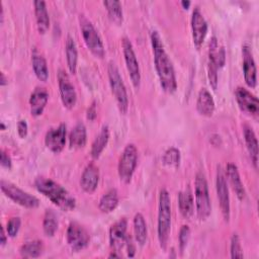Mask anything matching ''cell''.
Segmentation results:
<instances>
[{
	"label": "cell",
	"mask_w": 259,
	"mask_h": 259,
	"mask_svg": "<svg viewBox=\"0 0 259 259\" xmlns=\"http://www.w3.org/2000/svg\"><path fill=\"white\" fill-rule=\"evenodd\" d=\"M196 109L201 115L204 116H211L214 111V100L210 92L205 88H201L198 92Z\"/></svg>",
	"instance_id": "cell-20"
},
{
	"label": "cell",
	"mask_w": 259,
	"mask_h": 259,
	"mask_svg": "<svg viewBox=\"0 0 259 259\" xmlns=\"http://www.w3.org/2000/svg\"><path fill=\"white\" fill-rule=\"evenodd\" d=\"M243 56V72L244 78L247 85L251 88H254L257 84V70L255 61L252 56V52L248 46H243L242 48Z\"/></svg>",
	"instance_id": "cell-16"
},
{
	"label": "cell",
	"mask_w": 259,
	"mask_h": 259,
	"mask_svg": "<svg viewBox=\"0 0 259 259\" xmlns=\"http://www.w3.org/2000/svg\"><path fill=\"white\" fill-rule=\"evenodd\" d=\"M108 79L112 94L115 97L117 106L121 113H125L128 108V96L126 88L122 81V78L119 74V71L114 63L110 62L108 65Z\"/></svg>",
	"instance_id": "cell-5"
},
{
	"label": "cell",
	"mask_w": 259,
	"mask_h": 259,
	"mask_svg": "<svg viewBox=\"0 0 259 259\" xmlns=\"http://www.w3.org/2000/svg\"><path fill=\"white\" fill-rule=\"evenodd\" d=\"M42 228L48 237H53L58 230V218L52 209H47L44 218Z\"/></svg>",
	"instance_id": "cell-34"
},
{
	"label": "cell",
	"mask_w": 259,
	"mask_h": 259,
	"mask_svg": "<svg viewBox=\"0 0 259 259\" xmlns=\"http://www.w3.org/2000/svg\"><path fill=\"white\" fill-rule=\"evenodd\" d=\"M67 127L65 123L59 124L57 127L50 128L45 137V144L48 149L54 153H60L66 144Z\"/></svg>",
	"instance_id": "cell-14"
},
{
	"label": "cell",
	"mask_w": 259,
	"mask_h": 259,
	"mask_svg": "<svg viewBox=\"0 0 259 259\" xmlns=\"http://www.w3.org/2000/svg\"><path fill=\"white\" fill-rule=\"evenodd\" d=\"M218 70L219 68L213 65L211 62L208 61L207 63V76L209 80V84L212 87V89H217L218 87Z\"/></svg>",
	"instance_id": "cell-39"
},
{
	"label": "cell",
	"mask_w": 259,
	"mask_h": 259,
	"mask_svg": "<svg viewBox=\"0 0 259 259\" xmlns=\"http://www.w3.org/2000/svg\"><path fill=\"white\" fill-rule=\"evenodd\" d=\"M191 30L194 46L199 49L207 32V23L198 6H195L191 15Z\"/></svg>",
	"instance_id": "cell-13"
},
{
	"label": "cell",
	"mask_w": 259,
	"mask_h": 259,
	"mask_svg": "<svg viewBox=\"0 0 259 259\" xmlns=\"http://www.w3.org/2000/svg\"><path fill=\"white\" fill-rule=\"evenodd\" d=\"M27 131H28V126H27L26 121L23 120V119L19 120L18 123H17V133H18L19 137H20V138L26 137Z\"/></svg>",
	"instance_id": "cell-41"
},
{
	"label": "cell",
	"mask_w": 259,
	"mask_h": 259,
	"mask_svg": "<svg viewBox=\"0 0 259 259\" xmlns=\"http://www.w3.org/2000/svg\"><path fill=\"white\" fill-rule=\"evenodd\" d=\"M125 243H126V247H127V255H128V257H134L136 249H135L133 243L131 242V240H128V238H126V242Z\"/></svg>",
	"instance_id": "cell-43"
},
{
	"label": "cell",
	"mask_w": 259,
	"mask_h": 259,
	"mask_svg": "<svg viewBox=\"0 0 259 259\" xmlns=\"http://www.w3.org/2000/svg\"><path fill=\"white\" fill-rule=\"evenodd\" d=\"M151 44L153 49L155 68L160 80V84L166 92L172 93L177 88L175 71L172 62L165 51L162 38L157 30H153L151 32Z\"/></svg>",
	"instance_id": "cell-1"
},
{
	"label": "cell",
	"mask_w": 259,
	"mask_h": 259,
	"mask_svg": "<svg viewBox=\"0 0 259 259\" xmlns=\"http://www.w3.org/2000/svg\"><path fill=\"white\" fill-rule=\"evenodd\" d=\"M49 99V92L45 87H36L29 97L30 112L33 116H38L42 113Z\"/></svg>",
	"instance_id": "cell-19"
},
{
	"label": "cell",
	"mask_w": 259,
	"mask_h": 259,
	"mask_svg": "<svg viewBox=\"0 0 259 259\" xmlns=\"http://www.w3.org/2000/svg\"><path fill=\"white\" fill-rule=\"evenodd\" d=\"M226 175L228 177V180H229L230 184L233 187V190L235 191L236 195L238 196V198L240 200L244 199L246 192H245V188L243 186V183L241 181L240 174H239L237 166L235 164H233V163H229L227 165Z\"/></svg>",
	"instance_id": "cell-21"
},
{
	"label": "cell",
	"mask_w": 259,
	"mask_h": 259,
	"mask_svg": "<svg viewBox=\"0 0 259 259\" xmlns=\"http://www.w3.org/2000/svg\"><path fill=\"white\" fill-rule=\"evenodd\" d=\"M79 22H80L81 32L87 48L91 51V53L94 56L98 58H103L105 55V50H104L102 40L97 30L91 23V21L88 20L84 15H80Z\"/></svg>",
	"instance_id": "cell-6"
},
{
	"label": "cell",
	"mask_w": 259,
	"mask_h": 259,
	"mask_svg": "<svg viewBox=\"0 0 259 259\" xmlns=\"http://www.w3.org/2000/svg\"><path fill=\"white\" fill-rule=\"evenodd\" d=\"M0 125H1V130H2V131H4V130L6 128V126H5V124H4L3 122H1V123H0Z\"/></svg>",
	"instance_id": "cell-48"
},
{
	"label": "cell",
	"mask_w": 259,
	"mask_h": 259,
	"mask_svg": "<svg viewBox=\"0 0 259 259\" xmlns=\"http://www.w3.org/2000/svg\"><path fill=\"white\" fill-rule=\"evenodd\" d=\"M103 5L107 10L110 19L116 24H120L123 19L122 7L120 2L116 0H105L103 1Z\"/></svg>",
	"instance_id": "cell-33"
},
{
	"label": "cell",
	"mask_w": 259,
	"mask_h": 259,
	"mask_svg": "<svg viewBox=\"0 0 259 259\" xmlns=\"http://www.w3.org/2000/svg\"><path fill=\"white\" fill-rule=\"evenodd\" d=\"M134 233H135L136 241L140 245H144L147 241L148 229H147L146 221H145L143 214L140 212L136 213V215L134 218Z\"/></svg>",
	"instance_id": "cell-31"
},
{
	"label": "cell",
	"mask_w": 259,
	"mask_h": 259,
	"mask_svg": "<svg viewBox=\"0 0 259 259\" xmlns=\"http://www.w3.org/2000/svg\"><path fill=\"white\" fill-rule=\"evenodd\" d=\"M208 61L215 65L219 69L224 67L226 63V52L223 46L219 44L215 36H212L209 40L208 47Z\"/></svg>",
	"instance_id": "cell-23"
},
{
	"label": "cell",
	"mask_w": 259,
	"mask_h": 259,
	"mask_svg": "<svg viewBox=\"0 0 259 259\" xmlns=\"http://www.w3.org/2000/svg\"><path fill=\"white\" fill-rule=\"evenodd\" d=\"M235 96L242 110L254 116L258 115V112H259L258 98L254 94H252L248 89L244 87H238L235 91Z\"/></svg>",
	"instance_id": "cell-15"
},
{
	"label": "cell",
	"mask_w": 259,
	"mask_h": 259,
	"mask_svg": "<svg viewBox=\"0 0 259 259\" xmlns=\"http://www.w3.org/2000/svg\"><path fill=\"white\" fill-rule=\"evenodd\" d=\"M190 237V229L188 226L184 225L181 227L180 232H179V236H178V240H179V250L182 253L184 251V249L186 248V245L188 243Z\"/></svg>",
	"instance_id": "cell-37"
},
{
	"label": "cell",
	"mask_w": 259,
	"mask_h": 259,
	"mask_svg": "<svg viewBox=\"0 0 259 259\" xmlns=\"http://www.w3.org/2000/svg\"><path fill=\"white\" fill-rule=\"evenodd\" d=\"M115 252H116V251H113V252L109 255V257H118V255L115 254Z\"/></svg>",
	"instance_id": "cell-47"
},
{
	"label": "cell",
	"mask_w": 259,
	"mask_h": 259,
	"mask_svg": "<svg viewBox=\"0 0 259 259\" xmlns=\"http://www.w3.org/2000/svg\"><path fill=\"white\" fill-rule=\"evenodd\" d=\"M109 140V128L107 125H103L99 132V134L96 136L95 140L92 143L91 146V156L94 159H97L100 154L102 153L103 149L107 145Z\"/></svg>",
	"instance_id": "cell-26"
},
{
	"label": "cell",
	"mask_w": 259,
	"mask_h": 259,
	"mask_svg": "<svg viewBox=\"0 0 259 259\" xmlns=\"http://www.w3.org/2000/svg\"><path fill=\"white\" fill-rule=\"evenodd\" d=\"M195 205L196 212L199 220H205L209 217L211 211L210 198L208 194L207 182L204 174L202 172H197L195 175Z\"/></svg>",
	"instance_id": "cell-4"
},
{
	"label": "cell",
	"mask_w": 259,
	"mask_h": 259,
	"mask_svg": "<svg viewBox=\"0 0 259 259\" xmlns=\"http://www.w3.org/2000/svg\"><path fill=\"white\" fill-rule=\"evenodd\" d=\"M87 141V133L84 123L78 122L69 135V143L72 148H82Z\"/></svg>",
	"instance_id": "cell-28"
},
{
	"label": "cell",
	"mask_w": 259,
	"mask_h": 259,
	"mask_svg": "<svg viewBox=\"0 0 259 259\" xmlns=\"http://www.w3.org/2000/svg\"><path fill=\"white\" fill-rule=\"evenodd\" d=\"M138 163V150L134 144H127L118 161V175L121 181L128 183Z\"/></svg>",
	"instance_id": "cell-7"
},
{
	"label": "cell",
	"mask_w": 259,
	"mask_h": 259,
	"mask_svg": "<svg viewBox=\"0 0 259 259\" xmlns=\"http://www.w3.org/2000/svg\"><path fill=\"white\" fill-rule=\"evenodd\" d=\"M230 251H231L232 258H243V256H244L242 247H241V243H240V239L237 234H234L231 238Z\"/></svg>",
	"instance_id": "cell-36"
},
{
	"label": "cell",
	"mask_w": 259,
	"mask_h": 259,
	"mask_svg": "<svg viewBox=\"0 0 259 259\" xmlns=\"http://www.w3.org/2000/svg\"><path fill=\"white\" fill-rule=\"evenodd\" d=\"M6 84H7V80H6L5 76H4V73L2 72V73H1V80H0V85H1V86H4V85H6Z\"/></svg>",
	"instance_id": "cell-45"
},
{
	"label": "cell",
	"mask_w": 259,
	"mask_h": 259,
	"mask_svg": "<svg viewBox=\"0 0 259 259\" xmlns=\"http://www.w3.org/2000/svg\"><path fill=\"white\" fill-rule=\"evenodd\" d=\"M31 62H32V68L36 77L40 81L46 82L49 78V69H48L47 61L45 57L36 49H33L31 52Z\"/></svg>",
	"instance_id": "cell-25"
},
{
	"label": "cell",
	"mask_w": 259,
	"mask_h": 259,
	"mask_svg": "<svg viewBox=\"0 0 259 259\" xmlns=\"http://www.w3.org/2000/svg\"><path fill=\"white\" fill-rule=\"evenodd\" d=\"M98 182L99 169L93 162H90L83 170L80 179V185L85 192L92 193L97 188Z\"/></svg>",
	"instance_id": "cell-18"
},
{
	"label": "cell",
	"mask_w": 259,
	"mask_h": 259,
	"mask_svg": "<svg viewBox=\"0 0 259 259\" xmlns=\"http://www.w3.org/2000/svg\"><path fill=\"white\" fill-rule=\"evenodd\" d=\"M171 229V200L166 189H162L159 195L158 210V240L162 249H165Z\"/></svg>",
	"instance_id": "cell-3"
},
{
	"label": "cell",
	"mask_w": 259,
	"mask_h": 259,
	"mask_svg": "<svg viewBox=\"0 0 259 259\" xmlns=\"http://www.w3.org/2000/svg\"><path fill=\"white\" fill-rule=\"evenodd\" d=\"M44 250V244L39 240H33L24 243L20 249L19 253L24 258H36L40 256Z\"/></svg>",
	"instance_id": "cell-32"
},
{
	"label": "cell",
	"mask_w": 259,
	"mask_h": 259,
	"mask_svg": "<svg viewBox=\"0 0 259 259\" xmlns=\"http://www.w3.org/2000/svg\"><path fill=\"white\" fill-rule=\"evenodd\" d=\"M0 163H1V166H2V167H5V168H7V169H10V168H11V165H12L11 158H10V156H9L4 150H1V159H0Z\"/></svg>",
	"instance_id": "cell-40"
},
{
	"label": "cell",
	"mask_w": 259,
	"mask_h": 259,
	"mask_svg": "<svg viewBox=\"0 0 259 259\" xmlns=\"http://www.w3.org/2000/svg\"><path fill=\"white\" fill-rule=\"evenodd\" d=\"M215 186H217V193H218V198L220 201V206H221L223 217L225 221L228 222L230 219V196H229V189H228V184L226 180V175L222 167L218 168Z\"/></svg>",
	"instance_id": "cell-12"
},
{
	"label": "cell",
	"mask_w": 259,
	"mask_h": 259,
	"mask_svg": "<svg viewBox=\"0 0 259 259\" xmlns=\"http://www.w3.org/2000/svg\"><path fill=\"white\" fill-rule=\"evenodd\" d=\"M178 205L181 214L184 218H190L193 214L194 203L191 191L189 189H185L179 192L178 194Z\"/></svg>",
	"instance_id": "cell-27"
},
{
	"label": "cell",
	"mask_w": 259,
	"mask_h": 259,
	"mask_svg": "<svg viewBox=\"0 0 259 259\" xmlns=\"http://www.w3.org/2000/svg\"><path fill=\"white\" fill-rule=\"evenodd\" d=\"M95 117H96V106H95V102H93L87 110V118L90 120H93Z\"/></svg>",
	"instance_id": "cell-42"
},
{
	"label": "cell",
	"mask_w": 259,
	"mask_h": 259,
	"mask_svg": "<svg viewBox=\"0 0 259 259\" xmlns=\"http://www.w3.org/2000/svg\"><path fill=\"white\" fill-rule=\"evenodd\" d=\"M1 234H0V244L1 246H4L6 244V241H7V238H6V234H5V231H4V228L1 226Z\"/></svg>",
	"instance_id": "cell-44"
},
{
	"label": "cell",
	"mask_w": 259,
	"mask_h": 259,
	"mask_svg": "<svg viewBox=\"0 0 259 259\" xmlns=\"http://www.w3.org/2000/svg\"><path fill=\"white\" fill-rule=\"evenodd\" d=\"M66 59L67 65L72 74H75L77 71V60H78V52L77 47L74 41V38L68 35L66 40Z\"/></svg>",
	"instance_id": "cell-30"
},
{
	"label": "cell",
	"mask_w": 259,
	"mask_h": 259,
	"mask_svg": "<svg viewBox=\"0 0 259 259\" xmlns=\"http://www.w3.org/2000/svg\"><path fill=\"white\" fill-rule=\"evenodd\" d=\"M121 46H122L124 62H125L130 77L132 79L134 86L138 88L141 82V72H140L139 62L137 60L133 45L127 37H123L121 40Z\"/></svg>",
	"instance_id": "cell-9"
},
{
	"label": "cell",
	"mask_w": 259,
	"mask_h": 259,
	"mask_svg": "<svg viewBox=\"0 0 259 259\" xmlns=\"http://www.w3.org/2000/svg\"><path fill=\"white\" fill-rule=\"evenodd\" d=\"M163 163L170 167H177L180 163V152L178 149L171 147L163 155Z\"/></svg>",
	"instance_id": "cell-35"
},
{
	"label": "cell",
	"mask_w": 259,
	"mask_h": 259,
	"mask_svg": "<svg viewBox=\"0 0 259 259\" xmlns=\"http://www.w3.org/2000/svg\"><path fill=\"white\" fill-rule=\"evenodd\" d=\"M58 83L61 99L64 106L69 109L73 108L77 101V93L75 87L70 81L68 74L62 69H60L58 72Z\"/></svg>",
	"instance_id": "cell-11"
},
{
	"label": "cell",
	"mask_w": 259,
	"mask_h": 259,
	"mask_svg": "<svg viewBox=\"0 0 259 259\" xmlns=\"http://www.w3.org/2000/svg\"><path fill=\"white\" fill-rule=\"evenodd\" d=\"M0 187L2 192L7 197H9L10 199H12L14 202L18 203L21 206H24L27 208H35L39 205V200L35 196L20 189L15 184L9 181L1 180Z\"/></svg>",
	"instance_id": "cell-8"
},
{
	"label": "cell",
	"mask_w": 259,
	"mask_h": 259,
	"mask_svg": "<svg viewBox=\"0 0 259 259\" xmlns=\"http://www.w3.org/2000/svg\"><path fill=\"white\" fill-rule=\"evenodd\" d=\"M90 236L86 229L76 222L70 223L67 229V242L72 250L80 251L87 247Z\"/></svg>",
	"instance_id": "cell-10"
},
{
	"label": "cell",
	"mask_w": 259,
	"mask_h": 259,
	"mask_svg": "<svg viewBox=\"0 0 259 259\" xmlns=\"http://www.w3.org/2000/svg\"><path fill=\"white\" fill-rule=\"evenodd\" d=\"M34 186L38 192L42 193L63 210L69 211L75 208L76 199L68 190L53 179L47 177H37L34 180Z\"/></svg>",
	"instance_id": "cell-2"
},
{
	"label": "cell",
	"mask_w": 259,
	"mask_h": 259,
	"mask_svg": "<svg viewBox=\"0 0 259 259\" xmlns=\"http://www.w3.org/2000/svg\"><path fill=\"white\" fill-rule=\"evenodd\" d=\"M33 5H34V13H35L38 32L44 34L47 32V30L50 27V17L47 9V4L45 1L37 0V1H34Z\"/></svg>",
	"instance_id": "cell-22"
},
{
	"label": "cell",
	"mask_w": 259,
	"mask_h": 259,
	"mask_svg": "<svg viewBox=\"0 0 259 259\" xmlns=\"http://www.w3.org/2000/svg\"><path fill=\"white\" fill-rule=\"evenodd\" d=\"M20 225H21V221L18 217H14V218H11L8 223H7V228H6V232H7V235L11 238L15 237L19 231V228H20Z\"/></svg>",
	"instance_id": "cell-38"
},
{
	"label": "cell",
	"mask_w": 259,
	"mask_h": 259,
	"mask_svg": "<svg viewBox=\"0 0 259 259\" xmlns=\"http://www.w3.org/2000/svg\"><path fill=\"white\" fill-rule=\"evenodd\" d=\"M118 204V195L117 191L114 188L107 190L99 200V209L102 212L108 213L115 209Z\"/></svg>",
	"instance_id": "cell-29"
},
{
	"label": "cell",
	"mask_w": 259,
	"mask_h": 259,
	"mask_svg": "<svg viewBox=\"0 0 259 259\" xmlns=\"http://www.w3.org/2000/svg\"><path fill=\"white\" fill-rule=\"evenodd\" d=\"M126 227L125 219H120L115 222L109 229V242L114 251H118L126 242Z\"/></svg>",
	"instance_id": "cell-17"
},
{
	"label": "cell",
	"mask_w": 259,
	"mask_h": 259,
	"mask_svg": "<svg viewBox=\"0 0 259 259\" xmlns=\"http://www.w3.org/2000/svg\"><path fill=\"white\" fill-rule=\"evenodd\" d=\"M181 5H182L184 8H188L189 5H190V1H181Z\"/></svg>",
	"instance_id": "cell-46"
},
{
	"label": "cell",
	"mask_w": 259,
	"mask_h": 259,
	"mask_svg": "<svg viewBox=\"0 0 259 259\" xmlns=\"http://www.w3.org/2000/svg\"><path fill=\"white\" fill-rule=\"evenodd\" d=\"M243 132H244V138H245V143L248 149V152L250 154L251 160L257 168L258 165V141L256 138V135L252 127L248 124H244L243 126Z\"/></svg>",
	"instance_id": "cell-24"
}]
</instances>
